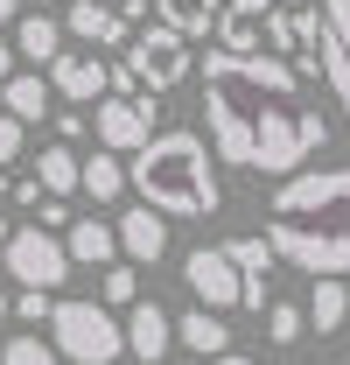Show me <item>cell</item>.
<instances>
[{
    "instance_id": "9",
    "label": "cell",
    "mask_w": 350,
    "mask_h": 365,
    "mask_svg": "<svg viewBox=\"0 0 350 365\" xmlns=\"http://www.w3.org/2000/svg\"><path fill=\"white\" fill-rule=\"evenodd\" d=\"M224 253H231V267H238V309H253L260 317L266 302H273V239H260V232H238V239H224Z\"/></svg>"
},
{
    "instance_id": "40",
    "label": "cell",
    "mask_w": 350,
    "mask_h": 365,
    "mask_svg": "<svg viewBox=\"0 0 350 365\" xmlns=\"http://www.w3.org/2000/svg\"><path fill=\"white\" fill-rule=\"evenodd\" d=\"M36 7H63V0H36Z\"/></svg>"
},
{
    "instance_id": "22",
    "label": "cell",
    "mask_w": 350,
    "mask_h": 365,
    "mask_svg": "<svg viewBox=\"0 0 350 365\" xmlns=\"http://www.w3.org/2000/svg\"><path fill=\"white\" fill-rule=\"evenodd\" d=\"M36 182H43L49 197H70V190H78V155H70L63 140L43 148V155H36Z\"/></svg>"
},
{
    "instance_id": "14",
    "label": "cell",
    "mask_w": 350,
    "mask_h": 365,
    "mask_svg": "<svg viewBox=\"0 0 350 365\" xmlns=\"http://www.w3.org/2000/svg\"><path fill=\"white\" fill-rule=\"evenodd\" d=\"M280 0H224L218 7V43L224 49H266V21Z\"/></svg>"
},
{
    "instance_id": "38",
    "label": "cell",
    "mask_w": 350,
    "mask_h": 365,
    "mask_svg": "<svg viewBox=\"0 0 350 365\" xmlns=\"http://www.w3.org/2000/svg\"><path fill=\"white\" fill-rule=\"evenodd\" d=\"M7 232H14V225H7V218H0V246H7Z\"/></svg>"
},
{
    "instance_id": "19",
    "label": "cell",
    "mask_w": 350,
    "mask_h": 365,
    "mask_svg": "<svg viewBox=\"0 0 350 365\" xmlns=\"http://www.w3.org/2000/svg\"><path fill=\"white\" fill-rule=\"evenodd\" d=\"M78 190H85L91 204H120V197H127V155L98 148L91 162H78Z\"/></svg>"
},
{
    "instance_id": "21",
    "label": "cell",
    "mask_w": 350,
    "mask_h": 365,
    "mask_svg": "<svg viewBox=\"0 0 350 365\" xmlns=\"http://www.w3.org/2000/svg\"><path fill=\"white\" fill-rule=\"evenodd\" d=\"M154 7H161V21H169L175 36L196 43V36H218V7L224 0H154Z\"/></svg>"
},
{
    "instance_id": "37",
    "label": "cell",
    "mask_w": 350,
    "mask_h": 365,
    "mask_svg": "<svg viewBox=\"0 0 350 365\" xmlns=\"http://www.w3.org/2000/svg\"><path fill=\"white\" fill-rule=\"evenodd\" d=\"M7 302H14V295H7V288H0V317H7Z\"/></svg>"
},
{
    "instance_id": "18",
    "label": "cell",
    "mask_w": 350,
    "mask_h": 365,
    "mask_svg": "<svg viewBox=\"0 0 350 365\" xmlns=\"http://www.w3.org/2000/svg\"><path fill=\"white\" fill-rule=\"evenodd\" d=\"M175 344H189L196 359H218V351H231V323H224V309H189V317H175Z\"/></svg>"
},
{
    "instance_id": "12",
    "label": "cell",
    "mask_w": 350,
    "mask_h": 365,
    "mask_svg": "<svg viewBox=\"0 0 350 365\" xmlns=\"http://www.w3.org/2000/svg\"><path fill=\"white\" fill-rule=\"evenodd\" d=\"M127 309H133V317L120 323V330H127V351L140 365H161L175 351V317L161 309V302H127Z\"/></svg>"
},
{
    "instance_id": "26",
    "label": "cell",
    "mask_w": 350,
    "mask_h": 365,
    "mask_svg": "<svg viewBox=\"0 0 350 365\" xmlns=\"http://www.w3.org/2000/svg\"><path fill=\"white\" fill-rule=\"evenodd\" d=\"M49 309H56V295H49V288H21V295L7 302V317H21L28 330H36V323H49Z\"/></svg>"
},
{
    "instance_id": "35",
    "label": "cell",
    "mask_w": 350,
    "mask_h": 365,
    "mask_svg": "<svg viewBox=\"0 0 350 365\" xmlns=\"http://www.w3.org/2000/svg\"><path fill=\"white\" fill-rule=\"evenodd\" d=\"M14 14H21V0H0V29H7V21H14Z\"/></svg>"
},
{
    "instance_id": "2",
    "label": "cell",
    "mask_w": 350,
    "mask_h": 365,
    "mask_svg": "<svg viewBox=\"0 0 350 365\" xmlns=\"http://www.w3.org/2000/svg\"><path fill=\"white\" fill-rule=\"evenodd\" d=\"M266 239L287 267L350 281V169H295L266 204Z\"/></svg>"
},
{
    "instance_id": "3",
    "label": "cell",
    "mask_w": 350,
    "mask_h": 365,
    "mask_svg": "<svg viewBox=\"0 0 350 365\" xmlns=\"http://www.w3.org/2000/svg\"><path fill=\"white\" fill-rule=\"evenodd\" d=\"M127 190H140V204H154L161 218H218L224 211V182L211 140L189 127H154L127 155Z\"/></svg>"
},
{
    "instance_id": "23",
    "label": "cell",
    "mask_w": 350,
    "mask_h": 365,
    "mask_svg": "<svg viewBox=\"0 0 350 365\" xmlns=\"http://www.w3.org/2000/svg\"><path fill=\"white\" fill-rule=\"evenodd\" d=\"M98 295H105V309H127V302H140V267H133V260H105Z\"/></svg>"
},
{
    "instance_id": "16",
    "label": "cell",
    "mask_w": 350,
    "mask_h": 365,
    "mask_svg": "<svg viewBox=\"0 0 350 365\" xmlns=\"http://www.w3.org/2000/svg\"><path fill=\"white\" fill-rule=\"evenodd\" d=\"M0 106L28 127V120H49V113H56V91H49L43 71H7V78H0Z\"/></svg>"
},
{
    "instance_id": "20",
    "label": "cell",
    "mask_w": 350,
    "mask_h": 365,
    "mask_svg": "<svg viewBox=\"0 0 350 365\" xmlns=\"http://www.w3.org/2000/svg\"><path fill=\"white\" fill-rule=\"evenodd\" d=\"M56 49H63V21H56V14H43V7H36V14H21V21H14V56L49 63Z\"/></svg>"
},
{
    "instance_id": "24",
    "label": "cell",
    "mask_w": 350,
    "mask_h": 365,
    "mask_svg": "<svg viewBox=\"0 0 350 365\" xmlns=\"http://www.w3.org/2000/svg\"><path fill=\"white\" fill-rule=\"evenodd\" d=\"M0 365H56V344L36 337V330H14V337L0 344Z\"/></svg>"
},
{
    "instance_id": "15",
    "label": "cell",
    "mask_w": 350,
    "mask_h": 365,
    "mask_svg": "<svg viewBox=\"0 0 350 365\" xmlns=\"http://www.w3.org/2000/svg\"><path fill=\"white\" fill-rule=\"evenodd\" d=\"M63 253H70V267H105V260H120L112 218H70V225H63Z\"/></svg>"
},
{
    "instance_id": "5",
    "label": "cell",
    "mask_w": 350,
    "mask_h": 365,
    "mask_svg": "<svg viewBox=\"0 0 350 365\" xmlns=\"http://www.w3.org/2000/svg\"><path fill=\"white\" fill-rule=\"evenodd\" d=\"M161 91H133V98H120V91H105V98H91V134H98V148H112V155H133L140 140L161 127V106H154Z\"/></svg>"
},
{
    "instance_id": "7",
    "label": "cell",
    "mask_w": 350,
    "mask_h": 365,
    "mask_svg": "<svg viewBox=\"0 0 350 365\" xmlns=\"http://www.w3.org/2000/svg\"><path fill=\"white\" fill-rule=\"evenodd\" d=\"M127 71L147 91H175L182 78H189V36H175L169 21H154V29L127 36Z\"/></svg>"
},
{
    "instance_id": "39",
    "label": "cell",
    "mask_w": 350,
    "mask_h": 365,
    "mask_svg": "<svg viewBox=\"0 0 350 365\" xmlns=\"http://www.w3.org/2000/svg\"><path fill=\"white\" fill-rule=\"evenodd\" d=\"M280 7H308V0H280Z\"/></svg>"
},
{
    "instance_id": "29",
    "label": "cell",
    "mask_w": 350,
    "mask_h": 365,
    "mask_svg": "<svg viewBox=\"0 0 350 365\" xmlns=\"http://www.w3.org/2000/svg\"><path fill=\"white\" fill-rule=\"evenodd\" d=\"M322 29H329V36L350 49V0H322Z\"/></svg>"
},
{
    "instance_id": "10",
    "label": "cell",
    "mask_w": 350,
    "mask_h": 365,
    "mask_svg": "<svg viewBox=\"0 0 350 365\" xmlns=\"http://www.w3.org/2000/svg\"><path fill=\"white\" fill-rule=\"evenodd\" d=\"M43 78H49V91H56L63 106H91V98H105V63H98L91 49H56Z\"/></svg>"
},
{
    "instance_id": "27",
    "label": "cell",
    "mask_w": 350,
    "mask_h": 365,
    "mask_svg": "<svg viewBox=\"0 0 350 365\" xmlns=\"http://www.w3.org/2000/svg\"><path fill=\"white\" fill-rule=\"evenodd\" d=\"M70 218H78V211H70V197H49V190L36 197V225H43V232H63Z\"/></svg>"
},
{
    "instance_id": "32",
    "label": "cell",
    "mask_w": 350,
    "mask_h": 365,
    "mask_svg": "<svg viewBox=\"0 0 350 365\" xmlns=\"http://www.w3.org/2000/svg\"><path fill=\"white\" fill-rule=\"evenodd\" d=\"M98 7H112L127 29H140V21H147V0H98Z\"/></svg>"
},
{
    "instance_id": "34",
    "label": "cell",
    "mask_w": 350,
    "mask_h": 365,
    "mask_svg": "<svg viewBox=\"0 0 350 365\" xmlns=\"http://www.w3.org/2000/svg\"><path fill=\"white\" fill-rule=\"evenodd\" d=\"M14 63H21V56H14V43H0V78H7Z\"/></svg>"
},
{
    "instance_id": "11",
    "label": "cell",
    "mask_w": 350,
    "mask_h": 365,
    "mask_svg": "<svg viewBox=\"0 0 350 365\" xmlns=\"http://www.w3.org/2000/svg\"><path fill=\"white\" fill-rule=\"evenodd\" d=\"M112 232H120V260H133V267H154V260L169 253V218H161L154 204L120 211V218H112Z\"/></svg>"
},
{
    "instance_id": "30",
    "label": "cell",
    "mask_w": 350,
    "mask_h": 365,
    "mask_svg": "<svg viewBox=\"0 0 350 365\" xmlns=\"http://www.w3.org/2000/svg\"><path fill=\"white\" fill-rule=\"evenodd\" d=\"M85 127H91V113H85V106H63V113H56V134H63V140H78Z\"/></svg>"
},
{
    "instance_id": "28",
    "label": "cell",
    "mask_w": 350,
    "mask_h": 365,
    "mask_svg": "<svg viewBox=\"0 0 350 365\" xmlns=\"http://www.w3.org/2000/svg\"><path fill=\"white\" fill-rule=\"evenodd\" d=\"M21 140H28V127H21V120L0 106V162H21Z\"/></svg>"
},
{
    "instance_id": "6",
    "label": "cell",
    "mask_w": 350,
    "mask_h": 365,
    "mask_svg": "<svg viewBox=\"0 0 350 365\" xmlns=\"http://www.w3.org/2000/svg\"><path fill=\"white\" fill-rule=\"evenodd\" d=\"M0 260H7V274H14L21 288H63V281H70V253H63V239L43 232V225H14L7 246H0Z\"/></svg>"
},
{
    "instance_id": "25",
    "label": "cell",
    "mask_w": 350,
    "mask_h": 365,
    "mask_svg": "<svg viewBox=\"0 0 350 365\" xmlns=\"http://www.w3.org/2000/svg\"><path fill=\"white\" fill-rule=\"evenodd\" d=\"M266 337L287 351V344H302V337H308V317L295 309V302H266Z\"/></svg>"
},
{
    "instance_id": "31",
    "label": "cell",
    "mask_w": 350,
    "mask_h": 365,
    "mask_svg": "<svg viewBox=\"0 0 350 365\" xmlns=\"http://www.w3.org/2000/svg\"><path fill=\"white\" fill-rule=\"evenodd\" d=\"M7 197H14L21 211H36V197H43V182H36V176H14V182H7Z\"/></svg>"
},
{
    "instance_id": "17",
    "label": "cell",
    "mask_w": 350,
    "mask_h": 365,
    "mask_svg": "<svg viewBox=\"0 0 350 365\" xmlns=\"http://www.w3.org/2000/svg\"><path fill=\"white\" fill-rule=\"evenodd\" d=\"M308 323H315V337H336L350 323V281L344 274H315V288H308Z\"/></svg>"
},
{
    "instance_id": "4",
    "label": "cell",
    "mask_w": 350,
    "mask_h": 365,
    "mask_svg": "<svg viewBox=\"0 0 350 365\" xmlns=\"http://www.w3.org/2000/svg\"><path fill=\"white\" fill-rule=\"evenodd\" d=\"M49 344H56V359H70V365H112L127 351V330H120V317H112L105 302L63 295V302L49 309Z\"/></svg>"
},
{
    "instance_id": "1",
    "label": "cell",
    "mask_w": 350,
    "mask_h": 365,
    "mask_svg": "<svg viewBox=\"0 0 350 365\" xmlns=\"http://www.w3.org/2000/svg\"><path fill=\"white\" fill-rule=\"evenodd\" d=\"M203 134L224 169L295 176L329 140V120L308 106L302 71L266 49H211L203 56Z\"/></svg>"
},
{
    "instance_id": "33",
    "label": "cell",
    "mask_w": 350,
    "mask_h": 365,
    "mask_svg": "<svg viewBox=\"0 0 350 365\" xmlns=\"http://www.w3.org/2000/svg\"><path fill=\"white\" fill-rule=\"evenodd\" d=\"M211 365H260V359H245V351H218Z\"/></svg>"
},
{
    "instance_id": "13",
    "label": "cell",
    "mask_w": 350,
    "mask_h": 365,
    "mask_svg": "<svg viewBox=\"0 0 350 365\" xmlns=\"http://www.w3.org/2000/svg\"><path fill=\"white\" fill-rule=\"evenodd\" d=\"M63 36H78L85 49H127L133 29L112 7H98V0H63Z\"/></svg>"
},
{
    "instance_id": "8",
    "label": "cell",
    "mask_w": 350,
    "mask_h": 365,
    "mask_svg": "<svg viewBox=\"0 0 350 365\" xmlns=\"http://www.w3.org/2000/svg\"><path fill=\"white\" fill-rule=\"evenodd\" d=\"M182 281H189V295H196L203 309H238V288H245L224 246H196V253H182Z\"/></svg>"
},
{
    "instance_id": "36",
    "label": "cell",
    "mask_w": 350,
    "mask_h": 365,
    "mask_svg": "<svg viewBox=\"0 0 350 365\" xmlns=\"http://www.w3.org/2000/svg\"><path fill=\"white\" fill-rule=\"evenodd\" d=\"M7 182H14V176H7V162H0V197H7Z\"/></svg>"
}]
</instances>
